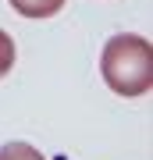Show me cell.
<instances>
[{
	"label": "cell",
	"mask_w": 153,
	"mask_h": 160,
	"mask_svg": "<svg viewBox=\"0 0 153 160\" xmlns=\"http://www.w3.org/2000/svg\"><path fill=\"white\" fill-rule=\"evenodd\" d=\"M100 75L118 96H142L153 82V46L146 36L118 32L103 43Z\"/></svg>",
	"instance_id": "cell-1"
},
{
	"label": "cell",
	"mask_w": 153,
	"mask_h": 160,
	"mask_svg": "<svg viewBox=\"0 0 153 160\" xmlns=\"http://www.w3.org/2000/svg\"><path fill=\"white\" fill-rule=\"evenodd\" d=\"M14 57H18V53H14V39H11L4 29H0V78H4V75L14 68Z\"/></svg>",
	"instance_id": "cell-4"
},
{
	"label": "cell",
	"mask_w": 153,
	"mask_h": 160,
	"mask_svg": "<svg viewBox=\"0 0 153 160\" xmlns=\"http://www.w3.org/2000/svg\"><path fill=\"white\" fill-rule=\"evenodd\" d=\"M0 160H46V157L28 142H7V146H0Z\"/></svg>",
	"instance_id": "cell-3"
},
{
	"label": "cell",
	"mask_w": 153,
	"mask_h": 160,
	"mask_svg": "<svg viewBox=\"0 0 153 160\" xmlns=\"http://www.w3.org/2000/svg\"><path fill=\"white\" fill-rule=\"evenodd\" d=\"M22 18H54L64 7V0H7Z\"/></svg>",
	"instance_id": "cell-2"
}]
</instances>
